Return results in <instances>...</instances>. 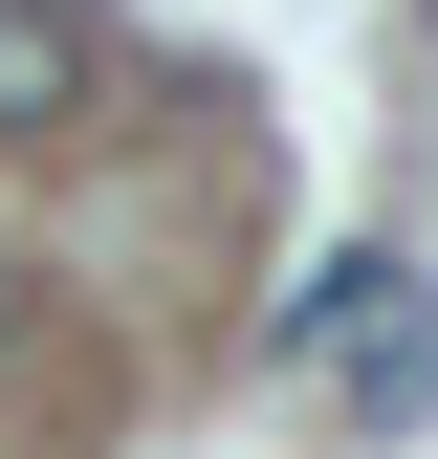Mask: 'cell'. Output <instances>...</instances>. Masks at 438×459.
Listing matches in <instances>:
<instances>
[{
	"label": "cell",
	"mask_w": 438,
	"mask_h": 459,
	"mask_svg": "<svg viewBox=\"0 0 438 459\" xmlns=\"http://www.w3.org/2000/svg\"><path fill=\"white\" fill-rule=\"evenodd\" d=\"M263 372H285V394H328L351 437H395L416 394H438V284H416L395 241L307 263V284H285V328H263Z\"/></svg>",
	"instance_id": "6da1fadb"
},
{
	"label": "cell",
	"mask_w": 438,
	"mask_h": 459,
	"mask_svg": "<svg viewBox=\"0 0 438 459\" xmlns=\"http://www.w3.org/2000/svg\"><path fill=\"white\" fill-rule=\"evenodd\" d=\"M44 109H88V22L66 0H0V132H44Z\"/></svg>",
	"instance_id": "7a4b0ae2"
},
{
	"label": "cell",
	"mask_w": 438,
	"mask_h": 459,
	"mask_svg": "<svg viewBox=\"0 0 438 459\" xmlns=\"http://www.w3.org/2000/svg\"><path fill=\"white\" fill-rule=\"evenodd\" d=\"M0 372H22V263H0Z\"/></svg>",
	"instance_id": "3957f363"
}]
</instances>
